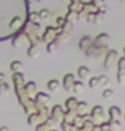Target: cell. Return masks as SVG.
Segmentation results:
<instances>
[{
  "label": "cell",
  "instance_id": "cell-18",
  "mask_svg": "<svg viewBox=\"0 0 125 131\" xmlns=\"http://www.w3.org/2000/svg\"><path fill=\"white\" fill-rule=\"evenodd\" d=\"M49 129H52V122L49 118H47L46 122H43V123L35 126V131H49Z\"/></svg>",
  "mask_w": 125,
  "mask_h": 131
},
{
  "label": "cell",
  "instance_id": "cell-22",
  "mask_svg": "<svg viewBox=\"0 0 125 131\" xmlns=\"http://www.w3.org/2000/svg\"><path fill=\"white\" fill-rule=\"evenodd\" d=\"M46 87H47V90H49V92H55V90H59L60 82L57 81V79H51V81H47Z\"/></svg>",
  "mask_w": 125,
  "mask_h": 131
},
{
  "label": "cell",
  "instance_id": "cell-7",
  "mask_svg": "<svg viewBox=\"0 0 125 131\" xmlns=\"http://www.w3.org/2000/svg\"><path fill=\"white\" fill-rule=\"evenodd\" d=\"M49 95L43 92H36L35 96H33V106L35 109H40V107H47V103H49Z\"/></svg>",
  "mask_w": 125,
  "mask_h": 131
},
{
  "label": "cell",
  "instance_id": "cell-12",
  "mask_svg": "<svg viewBox=\"0 0 125 131\" xmlns=\"http://www.w3.org/2000/svg\"><path fill=\"white\" fill-rule=\"evenodd\" d=\"M108 115H109V120H117V122H120V118H122V111L117 106H111L108 109Z\"/></svg>",
  "mask_w": 125,
  "mask_h": 131
},
{
  "label": "cell",
  "instance_id": "cell-1",
  "mask_svg": "<svg viewBox=\"0 0 125 131\" xmlns=\"http://www.w3.org/2000/svg\"><path fill=\"white\" fill-rule=\"evenodd\" d=\"M28 11V0H0V41L22 32Z\"/></svg>",
  "mask_w": 125,
  "mask_h": 131
},
{
  "label": "cell",
  "instance_id": "cell-27",
  "mask_svg": "<svg viewBox=\"0 0 125 131\" xmlns=\"http://www.w3.org/2000/svg\"><path fill=\"white\" fill-rule=\"evenodd\" d=\"M65 19H66V22H73L74 24V21L78 19V13H74V11H68L65 14Z\"/></svg>",
  "mask_w": 125,
  "mask_h": 131
},
{
  "label": "cell",
  "instance_id": "cell-28",
  "mask_svg": "<svg viewBox=\"0 0 125 131\" xmlns=\"http://www.w3.org/2000/svg\"><path fill=\"white\" fill-rule=\"evenodd\" d=\"M11 90V85H9L8 82H3V84H0V95H6V93Z\"/></svg>",
  "mask_w": 125,
  "mask_h": 131
},
{
  "label": "cell",
  "instance_id": "cell-32",
  "mask_svg": "<svg viewBox=\"0 0 125 131\" xmlns=\"http://www.w3.org/2000/svg\"><path fill=\"white\" fill-rule=\"evenodd\" d=\"M114 96V90L112 89H104L103 90V98L104 100H109V98H112Z\"/></svg>",
  "mask_w": 125,
  "mask_h": 131
},
{
  "label": "cell",
  "instance_id": "cell-3",
  "mask_svg": "<svg viewBox=\"0 0 125 131\" xmlns=\"http://www.w3.org/2000/svg\"><path fill=\"white\" fill-rule=\"evenodd\" d=\"M104 115H106V112H104L103 106H93L92 111H90V114H89V117H90V120H92L93 125H100V123H103Z\"/></svg>",
  "mask_w": 125,
  "mask_h": 131
},
{
  "label": "cell",
  "instance_id": "cell-15",
  "mask_svg": "<svg viewBox=\"0 0 125 131\" xmlns=\"http://www.w3.org/2000/svg\"><path fill=\"white\" fill-rule=\"evenodd\" d=\"M93 43V38H90V36H87V35H85V36H82V38L79 40V49L84 52L85 49H87L89 48V46Z\"/></svg>",
  "mask_w": 125,
  "mask_h": 131
},
{
  "label": "cell",
  "instance_id": "cell-41",
  "mask_svg": "<svg viewBox=\"0 0 125 131\" xmlns=\"http://www.w3.org/2000/svg\"><path fill=\"white\" fill-rule=\"evenodd\" d=\"M123 57H125V48H123Z\"/></svg>",
  "mask_w": 125,
  "mask_h": 131
},
{
  "label": "cell",
  "instance_id": "cell-30",
  "mask_svg": "<svg viewBox=\"0 0 125 131\" xmlns=\"http://www.w3.org/2000/svg\"><path fill=\"white\" fill-rule=\"evenodd\" d=\"M117 71L119 73H125V57H120L117 60Z\"/></svg>",
  "mask_w": 125,
  "mask_h": 131
},
{
  "label": "cell",
  "instance_id": "cell-17",
  "mask_svg": "<svg viewBox=\"0 0 125 131\" xmlns=\"http://www.w3.org/2000/svg\"><path fill=\"white\" fill-rule=\"evenodd\" d=\"M27 55L28 57H38L40 55V46H35V44H28V49H27Z\"/></svg>",
  "mask_w": 125,
  "mask_h": 131
},
{
  "label": "cell",
  "instance_id": "cell-2",
  "mask_svg": "<svg viewBox=\"0 0 125 131\" xmlns=\"http://www.w3.org/2000/svg\"><path fill=\"white\" fill-rule=\"evenodd\" d=\"M47 118H49V109L47 107L35 109V112L27 115V122H28V125H32V126H36V125L43 123V122H46Z\"/></svg>",
  "mask_w": 125,
  "mask_h": 131
},
{
  "label": "cell",
  "instance_id": "cell-33",
  "mask_svg": "<svg viewBox=\"0 0 125 131\" xmlns=\"http://www.w3.org/2000/svg\"><path fill=\"white\" fill-rule=\"evenodd\" d=\"M60 126H62V131H71V128H73V125L70 122H65V120L60 122Z\"/></svg>",
  "mask_w": 125,
  "mask_h": 131
},
{
  "label": "cell",
  "instance_id": "cell-44",
  "mask_svg": "<svg viewBox=\"0 0 125 131\" xmlns=\"http://www.w3.org/2000/svg\"><path fill=\"white\" fill-rule=\"evenodd\" d=\"M123 118H125V115H123Z\"/></svg>",
  "mask_w": 125,
  "mask_h": 131
},
{
  "label": "cell",
  "instance_id": "cell-11",
  "mask_svg": "<svg viewBox=\"0 0 125 131\" xmlns=\"http://www.w3.org/2000/svg\"><path fill=\"white\" fill-rule=\"evenodd\" d=\"M24 92H25V95H27V96H30V98L33 100L35 93H36V84H35L33 81L25 82V84H24Z\"/></svg>",
  "mask_w": 125,
  "mask_h": 131
},
{
  "label": "cell",
  "instance_id": "cell-36",
  "mask_svg": "<svg viewBox=\"0 0 125 131\" xmlns=\"http://www.w3.org/2000/svg\"><path fill=\"white\" fill-rule=\"evenodd\" d=\"M117 82L119 84H123L125 82V73H119L117 71Z\"/></svg>",
  "mask_w": 125,
  "mask_h": 131
},
{
  "label": "cell",
  "instance_id": "cell-34",
  "mask_svg": "<svg viewBox=\"0 0 125 131\" xmlns=\"http://www.w3.org/2000/svg\"><path fill=\"white\" fill-rule=\"evenodd\" d=\"M98 84H100V85H108V84H109V78L106 76V74L98 76Z\"/></svg>",
  "mask_w": 125,
  "mask_h": 131
},
{
  "label": "cell",
  "instance_id": "cell-23",
  "mask_svg": "<svg viewBox=\"0 0 125 131\" xmlns=\"http://www.w3.org/2000/svg\"><path fill=\"white\" fill-rule=\"evenodd\" d=\"M27 21L30 24H40V16H38L36 11H28L27 14Z\"/></svg>",
  "mask_w": 125,
  "mask_h": 131
},
{
  "label": "cell",
  "instance_id": "cell-40",
  "mask_svg": "<svg viewBox=\"0 0 125 131\" xmlns=\"http://www.w3.org/2000/svg\"><path fill=\"white\" fill-rule=\"evenodd\" d=\"M60 2H66V3H68V2H70V0H60Z\"/></svg>",
  "mask_w": 125,
  "mask_h": 131
},
{
  "label": "cell",
  "instance_id": "cell-43",
  "mask_svg": "<svg viewBox=\"0 0 125 131\" xmlns=\"http://www.w3.org/2000/svg\"><path fill=\"white\" fill-rule=\"evenodd\" d=\"M49 131H55V129H49Z\"/></svg>",
  "mask_w": 125,
  "mask_h": 131
},
{
  "label": "cell",
  "instance_id": "cell-10",
  "mask_svg": "<svg viewBox=\"0 0 125 131\" xmlns=\"http://www.w3.org/2000/svg\"><path fill=\"white\" fill-rule=\"evenodd\" d=\"M24 43H28V41H27V36H25L22 32L16 33V35L13 36V38H11V44L14 46V48H21V46H22Z\"/></svg>",
  "mask_w": 125,
  "mask_h": 131
},
{
  "label": "cell",
  "instance_id": "cell-6",
  "mask_svg": "<svg viewBox=\"0 0 125 131\" xmlns=\"http://www.w3.org/2000/svg\"><path fill=\"white\" fill-rule=\"evenodd\" d=\"M106 52H108V48H101V46H97V44H93V43L84 51V54L87 55V57H93V59H98L100 55L106 54Z\"/></svg>",
  "mask_w": 125,
  "mask_h": 131
},
{
  "label": "cell",
  "instance_id": "cell-19",
  "mask_svg": "<svg viewBox=\"0 0 125 131\" xmlns=\"http://www.w3.org/2000/svg\"><path fill=\"white\" fill-rule=\"evenodd\" d=\"M9 68H11L13 73H21L24 70V65H22L21 60H13L11 63H9Z\"/></svg>",
  "mask_w": 125,
  "mask_h": 131
},
{
  "label": "cell",
  "instance_id": "cell-31",
  "mask_svg": "<svg viewBox=\"0 0 125 131\" xmlns=\"http://www.w3.org/2000/svg\"><path fill=\"white\" fill-rule=\"evenodd\" d=\"M65 22H66L65 16H59V17L55 19V27H57V29H60V30H62V27L65 25Z\"/></svg>",
  "mask_w": 125,
  "mask_h": 131
},
{
  "label": "cell",
  "instance_id": "cell-5",
  "mask_svg": "<svg viewBox=\"0 0 125 131\" xmlns=\"http://www.w3.org/2000/svg\"><path fill=\"white\" fill-rule=\"evenodd\" d=\"M63 112H65V107L60 106V104H55L52 106V109L49 111V120L52 123H60L63 120Z\"/></svg>",
  "mask_w": 125,
  "mask_h": 131
},
{
  "label": "cell",
  "instance_id": "cell-26",
  "mask_svg": "<svg viewBox=\"0 0 125 131\" xmlns=\"http://www.w3.org/2000/svg\"><path fill=\"white\" fill-rule=\"evenodd\" d=\"M38 16H40V21L49 19V17H51V11H49V10H46V8H43V10L38 11Z\"/></svg>",
  "mask_w": 125,
  "mask_h": 131
},
{
  "label": "cell",
  "instance_id": "cell-4",
  "mask_svg": "<svg viewBox=\"0 0 125 131\" xmlns=\"http://www.w3.org/2000/svg\"><path fill=\"white\" fill-rule=\"evenodd\" d=\"M117 60H119V54H117V51L108 49V52L104 54V63H103L104 70H111L114 65H117Z\"/></svg>",
  "mask_w": 125,
  "mask_h": 131
},
{
  "label": "cell",
  "instance_id": "cell-9",
  "mask_svg": "<svg viewBox=\"0 0 125 131\" xmlns=\"http://www.w3.org/2000/svg\"><path fill=\"white\" fill-rule=\"evenodd\" d=\"M108 41H109V35L108 33H98L93 38V44L101 46V48H108Z\"/></svg>",
  "mask_w": 125,
  "mask_h": 131
},
{
  "label": "cell",
  "instance_id": "cell-42",
  "mask_svg": "<svg viewBox=\"0 0 125 131\" xmlns=\"http://www.w3.org/2000/svg\"><path fill=\"white\" fill-rule=\"evenodd\" d=\"M119 2H125V0H119Z\"/></svg>",
  "mask_w": 125,
  "mask_h": 131
},
{
  "label": "cell",
  "instance_id": "cell-25",
  "mask_svg": "<svg viewBox=\"0 0 125 131\" xmlns=\"http://www.w3.org/2000/svg\"><path fill=\"white\" fill-rule=\"evenodd\" d=\"M74 117H76L74 111H65V112H63V120H65V122H70V123H71V122L74 120Z\"/></svg>",
  "mask_w": 125,
  "mask_h": 131
},
{
  "label": "cell",
  "instance_id": "cell-14",
  "mask_svg": "<svg viewBox=\"0 0 125 131\" xmlns=\"http://www.w3.org/2000/svg\"><path fill=\"white\" fill-rule=\"evenodd\" d=\"M87 111H89L87 103H85V101H78V104H76V109H74V114L84 117V115H87Z\"/></svg>",
  "mask_w": 125,
  "mask_h": 131
},
{
  "label": "cell",
  "instance_id": "cell-13",
  "mask_svg": "<svg viewBox=\"0 0 125 131\" xmlns=\"http://www.w3.org/2000/svg\"><path fill=\"white\" fill-rule=\"evenodd\" d=\"M73 84H74V74H73V73L65 74V76H63V82H62L63 89H65V90H68V92H71Z\"/></svg>",
  "mask_w": 125,
  "mask_h": 131
},
{
  "label": "cell",
  "instance_id": "cell-24",
  "mask_svg": "<svg viewBox=\"0 0 125 131\" xmlns=\"http://www.w3.org/2000/svg\"><path fill=\"white\" fill-rule=\"evenodd\" d=\"M93 16H95L93 24H98V22H103V21H104V17H106V13H103V11H95Z\"/></svg>",
  "mask_w": 125,
  "mask_h": 131
},
{
  "label": "cell",
  "instance_id": "cell-39",
  "mask_svg": "<svg viewBox=\"0 0 125 131\" xmlns=\"http://www.w3.org/2000/svg\"><path fill=\"white\" fill-rule=\"evenodd\" d=\"M0 131H9V129H8V126H2V128H0Z\"/></svg>",
  "mask_w": 125,
  "mask_h": 131
},
{
  "label": "cell",
  "instance_id": "cell-37",
  "mask_svg": "<svg viewBox=\"0 0 125 131\" xmlns=\"http://www.w3.org/2000/svg\"><path fill=\"white\" fill-rule=\"evenodd\" d=\"M93 19H95V16H93V13H89L87 16H85V21H87V22H92V24H93Z\"/></svg>",
  "mask_w": 125,
  "mask_h": 131
},
{
  "label": "cell",
  "instance_id": "cell-20",
  "mask_svg": "<svg viewBox=\"0 0 125 131\" xmlns=\"http://www.w3.org/2000/svg\"><path fill=\"white\" fill-rule=\"evenodd\" d=\"M76 104H78V100H76L74 96H71V98H68L65 101V111H74L76 109Z\"/></svg>",
  "mask_w": 125,
  "mask_h": 131
},
{
  "label": "cell",
  "instance_id": "cell-8",
  "mask_svg": "<svg viewBox=\"0 0 125 131\" xmlns=\"http://www.w3.org/2000/svg\"><path fill=\"white\" fill-rule=\"evenodd\" d=\"M60 33V29H57V27H46L44 29V33L41 35V41L43 43H52L55 40V36Z\"/></svg>",
  "mask_w": 125,
  "mask_h": 131
},
{
  "label": "cell",
  "instance_id": "cell-35",
  "mask_svg": "<svg viewBox=\"0 0 125 131\" xmlns=\"http://www.w3.org/2000/svg\"><path fill=\"white\" fill-rule=\"evenodd\" d=\"M55 49H57V44H55L54 41H52V43H47V44H46V51L49 52V54H51V52H54Z\"/></svg>",
  "mask_w": 125,
  "mask_h": 131
},
{
  "label": "cell",
  "instance_id": "cell-38",
  "mask_svg": "<svg viewBox=\"0 0 125 131\" xmlns=\"http://www.w3.org/2000/svg\"><path fill=\"white\" fill-rule=\"evenodd\" d=\"M3 82H5V74L0 73V84H3Z\"/></svg>",
  "mask_w": 125,
  "mask_h": 131
},
{
  "label": "cell",
  "instance_id": "cell-29",
  "mask_svg": "<svg viewBox=\"0 0 125 131\" xmlns=\"http://www.w3.org/2000/svg\"><path fill=\"white\" fill-rule=\"evenodd\" d=\"M89 87H90L92 90H97V89L100 87V84H98V78H90V79H89Z\"/></svg>",
  "mask_w": 125,
  "mask_h": 131
},
{
  "label": "cell",
  "instance_id": "cell-21",
  "mask_svg": "<svg viewBox=\"0 0 125 131\" xmlns=\"http://www.w3.org/2000/svg\"><path fill=\"white\" fill-rule=\"evenodd\" d=\"M71 92L74 93V95H81V93L84 92V84H82V81H74Z\"/></svg>",
  "mask_w": 125,
  "mask_h": 131
},
{
  "label": "cell",
  "instance_id": "cell-16",
  "mask_svg": "<svg viewBox=\"0 0 125 131\" xmlns=\"http://www.w3.org/2000/svg\"><path fill=\"white\" fill-rule=\"evenodd\" d=\"M89 74H90V68L89 67H79L78 68V73H76V76L79 78V81H84V79L89 78Z\"/></svg>",
  "mask_w": 125,
  "mask_h": 131
}]
</instances>
